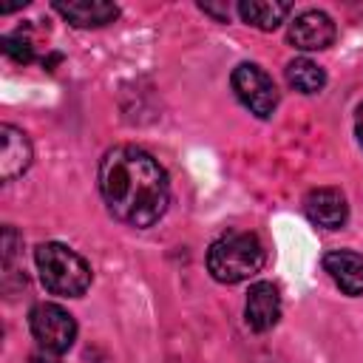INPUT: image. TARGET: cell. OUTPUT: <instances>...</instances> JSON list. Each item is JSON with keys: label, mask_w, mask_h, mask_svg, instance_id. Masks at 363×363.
<instances>
[{"label": "cell", "mask_w": 363, "mask_h": 363, "mask_svg": "<svg viewBox=\"0 0 363 363\" xmlns=\"http://www.w3.org/2000/svg\"><path fill=\"white\" fill-rule=\"evenodd\" d=\"M28 326H31V335L43 352L62 354L74 346L77 320L57 303H37L28 315Z\"/></svg>", "instance_id": "cell-4"}, {"label": "cell", "mask_w": 363, "mask_h": 363, "mask_svg": "<svg viewBox=\"0 0 363 363\" xmlns=\"http://www.w3.org/2000/svg\"><path fill=\"white\" fill-rule=\"evenodd\" d=\"M286 37L301 51H320V48L332 45V40H335V23H332V17L326 11L309 9V11H301L289 23Z\"/></svg>", "instance_id": "cell-6"}, {"label": "cell", "mask_w": 363, "mask_h": 363, "mask_svg": "<svg viewBox=\"0 0 363 363\" xmlns=\"http://www.w3.org/2000/svg\"><path fill=\"white\" fill-rule=\"evenodd\" d=\"M230 82H233V91L241 99V105L250 108L258 119H269L275 113V108H278V88H275L272 77L261 65L241 62L233 71Z\"/></svg>", "instance_id": "cell-5"}, {"label": "cell", "mask_w": 363, "mask_h": 363, "mask_svg": "<svg viewBox=\"0 0 363 363\" xmlns=\"http://www.w3.org/2000/svg\"><path fill=\"white\" fill-rule=\"evenodd\" d=\"M323 269L346 295H363V255L352 250H332L323 255Z\"/></svg>", "instance_id": "cell-11"}, {"label": "cell", "mask_w": 363, "mask_h": 363, "mask_svg": "<svg viewBox=\"0 0 363 363\" xmlns=\"http://www.w3.org/2000/svg\"><path fill=\"white\" fill-rule=\"evenodd\" d=\"M244 318H247V326L252 332L272 329L278 323V318H281V295H278V286L269 284V281L252 284L250 292H247Z\"/></svg>", "instance_id": "cell-7"}, {"label": "cell", "mask_w": 363, "mask_h": 363, "mask_svg": "<svg viewBox=\"0 0 363 363\" xmlns=\"http://www.w3.org/2000/svg\"><path fill=\"white\" fill-rule=\"evenodd\" d=\"M267 250L255 233H224L207 250V269L221 284H241L261 272Z\"/></svg>", "instance_id": "cell-2"}, {"label": "cell", "mask_w": 363, "mask_h": 363, "mask_svg": "<svg viewBox=\"0 0 363 363\" xmlns=\"http://www.w3.org/2000/svg\"><path fill=\"white\" fill-rule=\"evenodd\" d=\"M31 156L34 150H31L28 136L17 130L14 125H3L0 128V179L11 182L20 173H26L31 164Z\"/></svg>", "instance_id": "cell-9"}, {"label": "cell", "mask_w": 363, "mask_h": 363, "mask_svg": "<svg viewBox=\"0 0 363 363\" xmlns=\"http://www.w3.org/2000/svg\"><path fill=\"white\" fill-rule=\"evenodd\" d=\"M0 45H3V54L11 57L14 62H31V60H34V43H31L28 37H20V34L3 37Z\"/></svg>", "instance_id": "cell-14"}, {"label": "cell", "mask_w": 363, "mask_h": 363, "mask_svg": "<svg viewBox=\"0 0 363 363\" xmlns=\"http://www.w3.org/2000/svg\"><path fill=\"white\" fill-rule=\"evenodd\" d=\"M292 11L289 3H269V0H241L238 14L247 26H255L261 31H272L284 23V17Z\"/></svg>", "instance_id": "cell-12"}, {"label": "cell", "mask_w": 363, "mask_h": 363, "mask_svg": "<svg viewBox=\"0 0 363 363\" xmlns=\"http://www.w3.org/2000/svg\"><path fill=\"white\" fill-rule=\"evenodd\" d=\"M31 363H57V360H54V354H51V352H43V354H34V357H31Z\"/></svg>", "instance_id": "cell-16"}, {"label": "cell", "mask_w": 363, "mask_h": 363, "mask_svg": "<svg viewBox=\"0 0 363 363\" xmlns=\"http://www.w3.org/2000/svg\"><path fill=\"white\" fill-rule=\"evenodd\" d=\"M99 193L113 218L130 227L156 224L170 201L164 167L136 145H116L99 162Z\"/></svg>", "instance_id": "cell-1"}, {"label": "cell", "mask_w": 363, "mask_h": 363, "mask_svg": "<svg viewBox=\"0 0 363 363\" xmlns=\"http://www.w3.org/2000/svg\"><path fill=\"white\" fill-rule=\"evenodd\" d=\"M37 272L43 286L60 298H79L91 286V267L71 247L48 241L34 250Z\"/></svg>", "instance_id": "cell-3"}, {"label": "cell", "mask_w": 363, "mask_h": 363, "mask_svg": "<svg viewBox=\"0 0 363 363\" xmlns=\"http://www.w3.org/2000/svg\"><path fill=\"white\" fill-rule=\"evenodd\" d=\"M286 79L301 94H318L326 85V71L318 62H312L306 57H298L286 65Z\"/></svg>", "instance_id": "cell-13"}, {"label": "cell", "mask_w": 363, "mask_h": 363, "mask_svg": "<svg viewBox=\"0 0 363 363\" xmlns=\"http://www.w3.org/2000/svg\"><path fill=\"white\" fill-rule=\"evenodd\" d=\"M354 133H357V139L363 145V105L357 108V116H354Z\"/></svg>", "instance_id": "cell-15"}, {"label": "cell", "mask_w": 363, "mask_h": 363, "mask_svg": "<svg viewBox=\"0 0 363 363\" xmlns=\"http://www.w3.org/2000/svg\"><path fill=\"white\" fill-rule=\"evenodd\" d=\"M306 207V216L312 224L318 227H326V230H340L349 218V204H346V196L337 190V187H318L306 196L303 201Z\"/></svg>", "instance_id": "cell-8"}, {"label": "cell", "mask_w": 363, "mask_h": 363, "mask_svg": "<svg viewBox=\"0 0 363 363\" xmlns=\"http://www.w3.org/2000/svg\"><path fill=\"white\" fill-rule=\"evenodd\" d=\"M54 9L77 28H99L119 17V6L105 3V0H68V3L57 0Z\"/></svg>", "instance_id": "cell-10"}]
</instances>
